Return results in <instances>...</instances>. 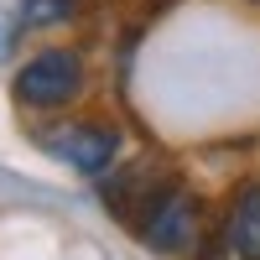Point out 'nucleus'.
Returning a JSON list of instances; mask_svg holds the SVG:
<instances>
[{
	"label": "nucleus",
	"mask_w": 260,
	"mask_h": 260,
	"mask_svg": "<svg viewBox=\"0 0 260 260\" xmlns=\"http://www.w3.org/2000/svg\"><path fill=\"white\" fill-rule=\"evenodd\" d=\"M42 151L57 156L62 167L83 172V177H99V172H110L115 156H120V136L110 125L99 120H62L52 130H42Z\"/></svg>",
	"instance_id": "7ed1b4c3"
},
{
	"label": "nucleus",
	"mask_w": 260,
	"mask_h": 260,
	"mask_svg": "<svg viewBox=\"0 0 260 260\" xmlns=\"http://www.w3.org/2000/svg\"><path fill=\"white\" fill-rule=\"evenodd\" d=\"M224 250L234 260H260V182L234 187L224 208Z\"/></svg>",
	"instance_id": "20e7f679"
},
{
	"label": "nucleus",
	"mask_w": 260,
	"mask_h": 260,
	"mask_svg": "<svg viewBox=\"0 0 260 260\" xmlns=\"http://www.w3.org/2000/svg\"><path fill=\"white\" fill-rule=\"evenodd\" d=\"M83 94V57L73 47H47L21 62L16 73V99L26 110H62Z\"/></svg>",
	"instance_id": "f257e3e1"
},
{
	"label": "nucleus",
	"mask_w": 260,
	"mask_h": 260,
	"mask_svg": "<svg viewBox=\"0 0 260 260\" xmlns=\"http://www.w3.org/2000/svg\"><path fill=\"white\" fill-rule=\"evenodd\" d=\"M136 229L151 250L161 255H182L198 234V198L182 187V182H156V192L141 203L136 213Z\"/></svg>",
	"instance_id": "f03ea898"
},
{
	"label": "nucleus",
	"mask_w": 260,
	"mask_h": 260,
	"mask_svg": "<svg viewBox=\"0 0 260 260\" xmlns=\"http://www.w3.org/2000/svg\"><path fill=\"white\" fill-rule=\"evenodd\" d=\"M73 11H78V0H26L21 21L26 26H47V21H68Z\"/></svg>",
	"instance_id": "39448f33"
}]
</instances>
